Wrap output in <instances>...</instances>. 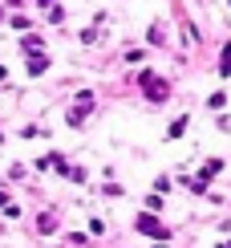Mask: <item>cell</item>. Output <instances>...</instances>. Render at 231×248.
Instances as JSON below:
<instances>
[{
  "label": "cell",
  "instance_id": "obj_6",
  "mask_svg": "<svg viewBox=\"0 0 231 248\" xmlns=\"http://www.w3.org/2000/svg\"><path fill=\"white\" fill-rule=\"evenodd\" d=\"M20 49H25V53H37V49H41V37H25V41H20Z\"/></svg>",
  "mask_w": 231,
  "mask_h": 248
},
{
  "label": "cell",
  "instance_id": "obj_1",
  "mask_svg": "<svg viewBox=\"0 0 231 248\" xmlns=\"http://www.w3.org/2000/svg\"><path fill=\"white\" fill-rule=\"evenodd\" d=\"M138 78H142V90H146V98H150V102H162L166 94H171V86H166L162 78H154V74H138Z\"/></svg>",
  "mask_w": 231,
  "mask_h": 248
},
{
  "label": "cell",
  "instance_id": "obj_3",
  "mask_svg": "<svg viewBox=\"0 0 231 248\" xmlns=\"http://www.w3.org/2000/svg\"><path fill=\"white\" fill-rule=\"evenodd\" d=\"M187 126H191V118H187V114H183V118H174V122H171V130H166V139H178Z\"/></svg>",
  "mask_w": 231,
  "mask_h": 248
},
{
  "label": "cell",
  "instance_id": "obj_7",
  "mask_svg": "<svg viewBox=\"0 0 231 248\" xmlns=\"http://www.w3.org/2000/svg\"><path fill=\"white\" fill-rule=\"evenodd\" d=\"M86 114H89V110H81V106L69 110V126H81V118H86Z\"/></svg>",
  "mask_w": 231,
  "mask_h": 248
},
{
  "label": "cell",
  "instance_id": "obj_4",
  "mask_svg": "<svg viewBox=\"0 0 231 248\" xmlns=\"http://www.w3.org/2000/svg\"><path fill=\"white\" fill-rule=\"evenodd\" d=\"M219 171H223V163H219V159H211V163H207V167H203V175H199V179L207 183V179H215Z\"/></svg>",
  "mask_w": 231,
  "mask_h": 248
},
{
  "label": "cell",
  "instance_id": "obj_5",
  "mask_svg": "<svg viewBox=\"0 0 231 248\" xmlns=\"http://www.w3.org/2000/svg\"><path fill=\"white\" fill-rule=\"evenodd\" d=\"M45 69H49L45 57H33V61H29V74H45Z\"/></svg>",
  "mask_w": 231,
  "mask_h": 248
},
{
  "label": "cell",
  "instance_id": "obj_2",
  "mask_svg": "<svg viewBox=\"0 0 231 248\" xmlns=\"http://www.w3.org/2000/svg\"><path fill=\"white\" fill-rule=\"evenodd\" d=\"M138 232H146V236H159V240H166V228H162L159 220H154L150 212H142V216H138Z\"/></svg>",
  "mask_w": 231,
  "mask_h": 248
}]
</instances>
